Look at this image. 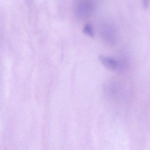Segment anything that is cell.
<instances>
[{
    "label": "cell",
    "instance_id": "1",
    "mask_svg": "<svg viewBox=\"0 0 150 150\" xmlns=\"http://www.w3.org/2000/svg\"><path fill=\"white\" fill-rule=\"evenodd\" d=\"M95 7L94 3L92 1H79L77 2L76 6V14L79 19H86L92 14Z\"/></svg>",
    "mask_w": 150,
    "mask_h": 150
},
{
    "label": "cell",
    "instance_id": "2",
    "mask_svg": "<svg viewBox=\"0 0 150 150\" xmlns=\"http://www.w3.org/2000/svg\"><path fill=\"white\" fill-rule=\"evenodd\" d=\"M98 59L104 67L108 70L113 71L117 67V62L112 57L100 54L98 56Z\"/></svg>",
    "mask_w": 150,
    "mask_h": 150
},
{
    "label": "cell",
    "instance_id": "3",
    "mask_svg": "<svg viewBox=\"0 0 150 150\" xmlns=\"http://www.w3.org/2000/svg\"><path fill=\"white\" fill-rule=\"evenodd\" d=\"M83 32L88 35L92 37L94 36L93 28L92 25L89 23H86L83 28Z\"/></svg>",
    "mask_w": 150,
    "mask_h": 150
},
{
    "label": "cell",
    "instance_id": "4",
    "mask_svg": "<svg viewBox=\"0 0 150 150\" xmlns=\"http://www.w3.org/2000/svg\"><path fill=\"white\" fill-rule=\"evenodd\" d=\"M143 7L146 8L148 7L149 4V1L148 0H144L142 2Z\"/></svg>",
    "mask_w": 150,
    "mask_h": 150
}]
</instances>
